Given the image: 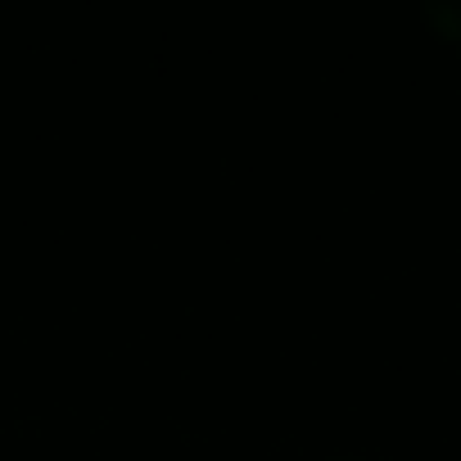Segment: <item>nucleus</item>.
<instances>
[]
</instances>
